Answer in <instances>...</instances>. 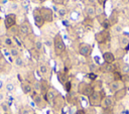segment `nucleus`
I'll return each mask as SVG.
<instances>
[{
  "mask_svg": "<svg viewBox=\"0 0 129 114\" xmlns=\"http://www.w3.org/2000/svg\"><path fill=\"white\" fill-rule=\"evenodd\" d=\"M53 47H54V52L57 55L61 54L66 50V44L62 40V37L59 34H57L53 38Z\"/></svg>",
  "mask_w": 129,
  "mask_h": 114,
  "instance_id": "obj_1",
  "label": "nucleus"
},
{
  "mask_svg": "<svg viewBox=\"0 0 129 114\" xmlns=\"http://www.w3.org/2000/svg\"><path fill=\"white\" fill-rule=\"evenodd\" d=\"M39 12L45 22H51L53 20V12L48 7H40Z\"/></svg>",
  "mask_w": 129,
  "mask_h": 114,
  "instance_id": "obj_2",
  "label": "nucleus"
},
{
  "mask_svg": "<svg viewBox=\"0 0 129 114\" xmlns=\"http://www.w3.org/2000/svg\"><path fill=\"white\" fill-rule=\"evenodd\" d=\"M79 92L81 94L87 96V97H90L95 92V90H94V88L91 85L86 84V83H81L80 86H79Z\"/></svg>",
  "mask_w": 129,
  "mask_h": 114,
  "instance_id": "obj_3",
  "label": "nucleus"
},
{
  "mask_svg": "<svg viewBox=\"0 0 129 114\" xmlns=\"http://www.w3.org/2000/svg\"><path fill=\"white\" fill-rule=\"evenodd\" d=\"M33 19H34V24H35L37 27H39V28L42 27L43 24L45 23L44 19L42 18L41 14H40V12H39V8L34 9V11H33Z\"/></svg>",
  "mask_w": 129,
  "mask_h": 114,
  "instance_id": "obj_4",
  "label": "nucleus"
},
{
  "mask_svg": "<svg viewBox=\"0 0 129 114\" xmlns=\"http://www.w3.org/2000/svg\"><path fill=\"white\" fill-rule=\"evenodd\" d=\"M4 23H5V27L7 29H10L11 27H14V25L16 24V15L13 14V13L7 14L5 16Z\"/></svg>",
  "mask_w": 129,
  "mask_h": 114,
  "instance_id": "obj_5",
  "label": "nucleus"
},
{
  "mask_svg": "<svg viewBox=\"0 0 129 114\" xmlns=\"http://www.w3.org/2000/svg\"><path fill=\"white\" fill-rule=\"evenodd\" d=\"M18 30H19V32H20L22 35H24V36L29 35V34L32 32L31 26H30L29 22H27V21L21 23V24L19 25V27H18Z\"/></svg>",
  "mask_w": 129,
  "mask_h": 114,
  "instance_id": "obj_6",
  "label": "nucleus"
},
{
  "mask_svg": "<svg viewBox=\"0 0 129 114\" xmlns=\"http://www.w3.org/2000/svg\"><path fill=\"white\" fill-rule=\"evenodd\" d=\"M89 101H90V104L93 105V106H100L101 105V101H102V97L100 96V93L99 92H94L90 97H89Z\"/></svg>",
  "mask_w": 129,
  "mask_h": 114,
  "instance_id": "obj_7",
  "label": "nucleus"
},
{
  "mask_svg": "<svg viewBox=\"0 0 129 114\" xmlns=\"http://www.w3.org/2000/svg\"><path fill=\"white\" fill-rule=\"evenodd\" d=\"M114 103H115V99H114L113 96H106V97H104V98L102 99L100 106H101L103 109H105V108L113 107Z\"/></svg>",
  "mask_w": 129,
  "mask_h": 114,
  "instance_id": "obj_8",
  "label": "nucleus"
},
{
  "mask_svg": "<svg viewBox=\"0 0 129 114\" xmlns=\"http://www.w3.org/2000/svg\"><path fill=\"white\" fill-rule=\"evenodd\" d=\"M92 45L90 44H87V43H81L80 46H79V52L80 54L84 55V56H88L91 54L92 52Z\"/></svg>",
  "mask_w": 129,
  "mask_h": 114,
  "instance_id": "obj_9",
  "label": "nucleus"
},
{
  "mask_svg": "<svg viewBox=\"0 0 129 114\" xmlns=\"http://www.w3.org/2000/svg\"><path fill=\"white\" fill-rule=\"evenodd\" d=\"M96 40L99 42V43H104L108 38H109V31L108 30H102L98 33H96V36H95Z\"/></svg>",
  "mask_w": 129,
  "mask_h": 114,
  "instance_id": "obj_10",
  "label": "nucleus"
},
{
  "mask_svg": "<svg viewBox=\"0 0 129 114\" xmlns=\"http://www.w3.org/2000/svg\"><path fill=\"white\" fill-rule=\"evenodd\" d=\"M122 88H124V84L122 83V81H114L113 80L111 83H109V89L112 93H115Z\"/></svg>",
  "mask_w": 129,
  "mask_h": 114,
  "instance_id": "obj_11",
  "label": "nucleus"
},
{
  "mask_svg": "<svg viewBox=\"0 0 129 114\" xmlns=\"http://www.w3.org/2000/svg\"><path fill=\"white\" fill-rule=\"evenodd\" d=\"M85 13H86L88 18L93 19L97 15V13H96V6H94V5H86L85 6Z\"/></svg>",
  "mask_w": 129,
  "mask_h": 114,
  "instance_id": "obj_12",
  "label": "nucleus"
},
{
  "mask_svg": "<svg viewBox=\"0 0 129 114\" xmlns=\"http://www.w3.org/2000/svg\"><path fill=\"white\" fill-rule=\"evenodd\" d=\"M102 56H103V60H104V62H105L106 64L112 65V64H114L115 61H116L115 54H114L113 52H111V51H106V52H104Z\"/></svg>",
  "mask_w": 129,
  "mask_h": 114,
  "instance_id": "obj_13",
  "label": "nucleus"
},
{
  "mask_svg": "<svg viewBox=\"0 0 129 114\" xmlns=\"http://www.w3.org/2000/svg\"><path fill=\"white\" fill-rule=\"evenodd\" d=\"M126 93H127V89L124 87V88H122V89L118 90L117 92H115L113 97H114L115 101H120V100H122V99L126 96Z\"/></svg>",
  "mask_w": 129,
  "mask_h": 114,
  "instance_id": "obj_14",
  "label": "nucleus"
},
{
  "mask_svg": "<svg viewBox=\"0 0 129 114\" xmlns=\"http://www.w3.org/2000/svg\"><path fill=\"white\" fill-rule=\"evenodd\" d=\"M45 98H46V101L48 103H52L55 99V92L53 90H48L45 93Z\"/></svg>",
  "mask_w": 129,
  "mask_h": 114,
  "instance_id": "obj_15",
  "label": "nucleus"
},
{
  "mask_svg": "<svg viewBox=\"0 0 129 114\" xmlns=\"http://www.w3.org/2000/svg\"><path fill=\"white\" fill-rule=\"evenodd\" d=\"M108 19H109L111 25L114 26L115 24H117V21H118V13H117V11L116 10H113V12L111 13V15H110V17Z\"/></svg>",
  "mask_w": 129,
  "mask_h": 114,
  "instance_id": "obj_16",
  "label": "nucleus"
},
{
  "mask_svg": "<svg viewBox=\"0 0 129 114\" xmlns=\"http://www.w3.org/2000/svg\"><path fill=\"white\" fill-rule=\"evenodd\" d=\"M22 91L24 94H31L33 92V88L28 83H22Z\"/></svg>",
  "mask_w": 129,
  "mask_h": 114,
  "instance_id": "obj_17",
  "label": "nucleus"
},
{
  "mask_svg": "<svg viewBox=\"0 0 129 114\" xmlns=\"http://www.w3.org/2000/svg\"><path fill=\"white\" fill-rule=\"evenodd\" d=\"M120 45L122 47H125V50H127L129 47V38L126 36H121L120 37Z\"/></svg>",
  "mask_w": 129,
  "mask_h": 114,
  "instance_id": "obj_18",
  "label": "nucleus"
},
{
  "mask_svg": "<svg viewBox=\"0 0 129 114\" xmlns=\"http://www.w3.org/2000/svg\"><path fill=\"white\" fill-rule=\"evenodd\" d=\"M32 99H33V101H34V103L36 104V105H40L41 104V102H42V97L39 95V94H37L36 92H34L33 94H32Z\"/></svg>",
  "mask_w": 129,
  "mask_h": 114,
  "instance_id": "obj_19",
  "label": "nucleus"
},
{
  "mask_svg": "<svg viewBox=\"0 0 129 114\" xmlns=\"http://www.w3.org/2000/svg\"><path fill=\"white\" fill-rule=\"evenodd\" d=\"M38 71H39L40 74L45 75V74H47V72H48V68H47L46 65H44V64H40L39 67H38Z\"/></svg>",
  "mask_w": 129,
  "mask_h": 114,
  "instance_id": "obj_20",
  "label": "nucleus"
},
{
  "mask_svg": "<svg viewBox=\"0 0 129 114\" xmlns=\"http://www.w3.org/2000/svg\"><path fill=\"white\" fill-rule=\"evenodd\" d=\"M121 72H122V75H126V74H129V64L125 63L121 66Z\"/></svg>",
  "mask_w": 129,
  "mask_h": 114,
  "instance_id": "obj_21",
  "label": "nucleus"
},
{
  "mask_svg": "<svg viewBox=\"0 0 129 114\" xmlns=\"http://www.w3.org/2000/svg\"><path fill=\"white\" fill-rule=\"evenodd\" d=\"M42 47H43V42H42L41 40L37 39V40H36V41L34 42V48H35L36 50L40 51V50L42 49Z\"/></svg>",
  "mask_w": 129,
  "mask_h": 114,
  "instance_id": "obj_22",
  "label": "nucleus"
},
{
  "mask_svg": "<svg viewBox=\"0 0 129 114\" xmlns=\"http://www.w3.org/2000/svg\"><path fill=\"white\" fill-rule=\"evenodd\" d=\"M5 89H6V91H7L8 93H12V92L15 90V86H14L13 83H8V84H6Z\"/></svg>",
  "mask_w": 129,
  "mask_h": 114,
  "instance_id": "obj_23",
  "label": "nucleus"
},
{
  "mask_svg": "<svg viewBox=\"0 0 129 114\" xmlns=\"http://www.w3.org/2000/svg\"><path fill=\"white\" fill-rule=\"evenodd\" d=\"M10 54L11 56H14V58H17L19 56V50L17 47H11L10 48Z\"/></svg>",
  "mask_w": 129,
  "mask_h": 114,
  "instance_id": "obj_24",
  "label": "nucleus"
},
{
  "mask_svg": "<svg viewBox=\"0 0 129 114\" xmlns=\"http://www.w3.org/2000/svg\"><path fill=\"white\" fill-rule=\"evenodd\" d=\"M57 13H58V15H59L60 17H63V16H66V15H67L68 10H67V8H66V7H60V8L57 10Z\"/></svg>",
  "mask_w": 129,
  "mask_h": 114,
  "instance_id": "obj_25",
  "label": "nucleus"
},
{
  "mask_svg": "<svg viewBox=\"0 0 129 114\" xmlns=\"http://www.w3.org/2000/svg\"><path fill=\"white\" fill-rule=\"evenodd\" d=\"M14 64H15L17 67H22L24 63H23V60H22L21 56H17V58H15V60H14Z\"/></svg>",
  "mask_w": 129,
  "mask_h": 114,
  "instance_id": "obj_26",
  "label": "nucleus"
},
{
  "mask_svg": "<svg viewBox=\"0 0 129 114\" xmlns=\"http://www.w3.org/2000/svg\"><path fill=\"white\" fill-rule=\"evenodd\" d=\"M97 17H98V21L100 22V24H101V25H102V24H103V23L108 19V18H107V16L105 15V13H103V14H101V15H98Z\"/></svg>",
  "mask_w": 129,
  "mask_h": 114,
  "instance_id": "obj_27",
  "label": "nucleus"
},
{
  "mask_svg": "<svg viewBox=\"0 0 129 114\" xmlns=\"http://www.w3.org/2000/svg\"><path fill=\"white\" fill-rule=\"evenodd\" d=\"M4 43L7 45V46H10V47H13V40H12V38H10V37H5V39H4Z\"/></svg>",
  "mask_w": 129,
  "mask_h": 114,
  "instance_id": "obj_28",
  "label": "nucleus"
},
{
  "mask_svg": "<svg viewBox=\"0 0 129 114\" xmlns=\"http://www.w3.org/2000/svg\"><path fill=\"white\" fill-rule=\"evenodd\" d=\"M122 83L124 85H128L129 84V74H126V75L122 76Z\"/></svg>",
  "mask_w": 129,
  "mask_h": 114,
  "instance_id": "obj_29",
  "label": "nucleus"
},
{
  "mask_svg": "<svg viewBox=\"0 0 129 114\" xmlns=\"http://www.w3.org/2000/svg\"><path fill=\"white\" fill-rule=\"evenodd\" d=\"M113 29H114V31H115L116 33H121V32H122V26L119 25V24H115V25L113 26Z\"/></svg>",
  "mask_w": 129,
  "mask_h": 114,
  "instance_id": "obj_30",
  "label": "nucleus"
},
{
  "mask_svg": "<svg viewBox=\"0 0 129 114\" xmlns=\"http://www.w3.org/2000/svg\"><path fill=\"white\" fill-rule=\"evenodd\" d=\"M103 114H114L113 107H109V108H105V109H103Z\"/></svg>",
  "mask_w": 129,
  "mask_h": 114,
  "instance_id": "obj_31",
  "label": "nucleus"
},
{
  "mask_svg": "<svg viewBox=\"0 0 129 114\" xmlns=\"http://www.w3.org/2000/svg\"><path fill=\"white\" fill-rule=\"evenodd\" d=\"M1 109L4 111V113H8L9 111V106L7 103H1Z\"/></svg>",
  "mask_w": 129,
  "mask_h": 114,
  "instance_id": "obj_32",
  "label": "nucleus"
},
{
  "mask_svg": "<svg viewBox=\"0 0 129 114\" xmlns=\"http://www.w3.org/2000/svg\"><path fill=\"white\" fill-rule=\"evenodd\" d=\"M87 77L91 80V81H95L96 79H97V75L94 73V72H91V73H89L88 75H87Z\"/></svg>",
  "mask_w": 129,
  "mask_h": 114,
  "instance_id": "obj_33",
  "label": "nucleus"
},
{
  "mask_svg": "<svg viewBox=\"0 0 129 114\" xmlns=\"http://www.w3.org/2000/svg\"><path fill=\"white\" fill-rule=\"evenodd\" d=\"M97 1L98 0H85L86 5H94V6H96V4L98 3Z\"/></svg>",
  "mask_w": 129,
  "mask_h": 114,
  "instance_id": "obj_34",
  "label": "nucleus"
},
{
  "mask_svg": "<svg viewBox=\"0 0 129 114\" xmlns=\"http://www.w3.org/2000/svg\"><path fill=\"white\" fill-rule=\"evenodd\" d=\"M44 44L46 46H48V47H51L53 45V40H51V39H45L44 40Z\"/></svg>",
  "mask_w": 129,
  "mask_h": 114,
  "instance_id": "obj_35",
  "label": "nucleus"
},
{
  "mask_svg": "<svg viewBox=\"0 0 129 114\" xmlns=\"http://www.w3.org/2000/svg\"><path fill=\"white\" fill-rule=\"evenodd\" d=\"M71 87H72L71 82H66V83H64V89H66V91H67V92H70Z\"/></svg>",
  "mask_w": 129,
  "mask_h": 114,
  "instance_id": "obj_36",
  "label": "nucleus"
},
{
  "mask_svg": "<svg viewBox=\"0 0 129 114\" xmlns=\"http://www.w3.org/2000/svg\"><path fill=\"white\" fill-rule=\"evenodd\" d=\"M34 89H35L36 91H40V83H39V82H36V83L34 84Z\"/></svg>",
  "mask_w": 129,
  "mask_h": 114,
  "instance_id": "obj_37",
  "label": "nucleus"
},
{
  "mask_svg": "<svg viewBox=\"0 0 129 114\" xmlns=\"http://www.w3.org/2000/svg\"><path fill=\"white\" fill-rule=\"evenodd\" d=\"M10 8H11L12 10H16V9L18 8V5H17V3H15V2H13V3L11 4V6H10Z\"/></svg>",
  "mask_w": 129,
  "mask_h": 114,
  "instance_id": "obj_38",
  "label": "nucleus"
},
{
  "mask_svg": "<svg viewBox=\"0 0 129 114\" xmlns=\"http://www.w3.org/2000/svg\"><path fill=\"white\" fill-rule=\"evenodd\" d=\"M75 114H85V111L83 109H80V110H77Z\"/></svg>",
  "mask_w": 129,
  "mask_h": 114,
  "instance_id": "obj_39",
  "label": "nucleus"
},
{
  "mask_svg": "<svg viewBox=\"0 0 129 114\" xmlns=\"http://www.w3.org/2000/svg\"><path fill=\"white\" fill-rule=\"evenodd\" d=\"M90 68H91V71H92V72L95 71V70H97V66H95L94 64H92V65L90 66Z\"/></svg>",
  "mask_w": 129,
  "mask_h": 114,
  "instance_id": "obj_40",
  "label": "nucleus"
},
{
  "mask_svg": "<svg viewBox=\"0 0 129 114\" xmlns=\"http://www.w3.org/2000/svg\"><path fill=\"white\" fill-rule=\"evenodd\" d=\"M21 114H29V110L28 109H22Z\"/></svg>",
  "mask_w": 129,
  "mask_h": 114,
  "instance_id": "obj_41",
  "label": "nucleus"
},
{
  "mask_svg": "<svg viewBox=\"0 0 129 114\" xmlns=\"http://www.w3.org/2000/svg\"><path fill=\"white\" fill-rule=\"evenodd\" d=\"M3 100H4V95L0 92V101H3Z\"/></svg>",
  "mask_w": 129,
  "mask_h": 114,
  "instance_id": "obj_42",
  "label": "nucleus"
},
{
  "mask_svg": "<svg viewBox=\"0 0 129 114\" xmlns=\"http://www.w3.org/2000/svg\"><path fill=\"white\" fill-rule=\"evenodd\" d=\"M122 2H124V3H127V2H129V0H121Z\"/></svg>",
  "mask_w": 129,
  "mask_h": 114,
  "instance_id": "obj_43",
  "label": "nucleus"
},
{
  "mask_svg": "<svg viewBox=\"0 0 129 114\" xmlns=\"http://www.w3.org/2000/svg\"><path fill=\"white\" fill-rule=\"evenodd\" d=\"M1 87H2V82L0 81V88H1Z\"/></svg>",
  "mask_w": 129,
  "mask_h": 114,
  "instance_id": "obj_44",
  "label": "nucleus"
},
{
  "mask_svg": "<svg viewBox=\"0 0 129 114\" xmlns=\"http://www.w3.org/2000/svg\"><path fill=\"white\" fill-rule=\"evenodd\" d=\"M4 114H9V113H4Z\"/></svg>",
  "mask_w": 129,
  "mask_h": 114,
  "instance_id": "obj_45",
  "label": "nucleus"
},
{
  "mask_svg": "<svg viewBox=\"0 0 129 114\" xmlns=\"http://www.w3.org/2000/svg\"><path fill=\"white\" fill-rule=\"evenodd\" d=\"M40 1H45V0H40Z\"/></svg>",
  "mask_w": 129,
  "mask_h": 114,
  "instance_id": "obj_46",
  "label": "nucleus"
},
{
  "mask_svg": "<svg viewBox=\"0 0 129 114\" xmlns=\"http://www.w3.org/2000/svg\"><path fill=\"white\" fill-rule=\"evenodd\" d=\"M10 1H12V0H10Z\"/></svg>",
  "mask_w": 129,
  "mask_h": 114,
  "instance_id": "obj_47",
  "label": "nucleus"
}]
</instances>
